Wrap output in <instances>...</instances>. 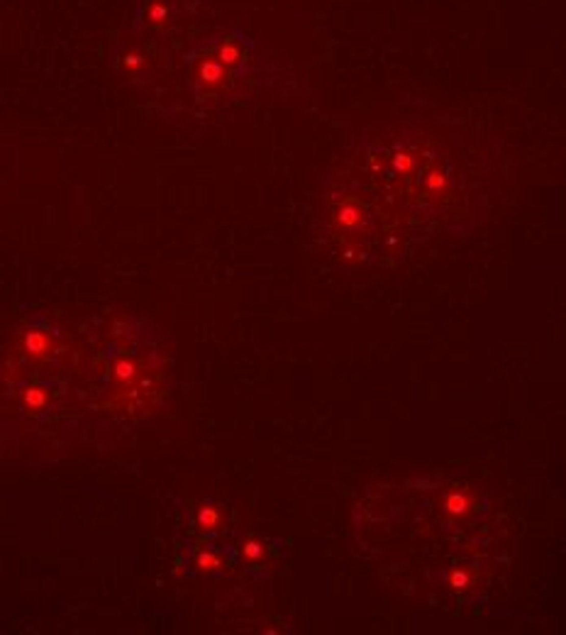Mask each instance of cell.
<instances>
[{
  "instance_id": "obj_9",
  "label": "cell",
  "mask_w": 566,
  "mask_h": 635,
  "mask_svg": "<svg viewBox=\"0 0 566 635\" xmlns=\"http://www.w3.org/2000/svg\"><path fill=\"white\" fill-rule=\"evenodd\" d=\"M198 567L200 569H217L220 567V557L215 552H203L198 557Z\"/></svg>"
},
{
  "instance_id": "obj_5",
  "label": "cell",
  "mask_w": 566,
  "mask_h": 635,
  "mask_svg": "<svg viewBox=\"0 0 566 635\" xmlns=\"http://www.w3.org/2000/svg\"><path fill=\"white\" fill-rule=\"evenodd\" d=\"M198 525L203 530H212L220 525V511L212 508V506H203L198 511Z\"/></svg>"
},
{
  "instance_id": "obj_12",
  "label": "cell",
  "mask_w": 566,
  "mask_h": 635,
  "mask_svg": "<svg viewBox=\"0 0 566 635\" xmlns=\"http://www.w3.org/2000/svg\"><path fill=\"white\" fill-rule=\"evenodd\" d=\"M464 581H466L464 574H454V584H464Z\"/></svg>"
},
{
  "instance_id": "obj_10",
  "label": "cell",
  "mask_w": 566,
  "mask_h": 635,
  "mask_svg": "<svg viewBox=\"0 0 566 635\" xmlns=\"http://www.w3.org/2000/svg\"><path fill=\"white\" fill-rule=\"evenodd\" d=\"M244 555L249 559H256V557H261V545L259 543H247V547H244Z\"/></svg>"
},
{
  "instance_id": "obj_4",
  "label": "cell",
  "mask_w": 566,
  "mask_h": 635,
  "mask_svg": "<svg viewBox=\"0 0 566 635\" xmlns=\"http://www.w3.org/2000/svg\"><path fill=\"white\" fill-rule=\"evenodd\" d=\"M166 20H168V8L164 3H159V0H152L149 8H146V22L152 25V27H164Z\"/></svg>"
},
{
  "instance_id": "obj_1",
  "label": "cell",
  "mask_w": 566,
  "mask_h": 635,
  "mask_svg": "<svg viewBox=\"0 0 566 635\" xmlns=\"http://www.w3.org/2000/svg\"><path fill=\"white\" fill-rule=\"evenodd\" d=\"M222 76H225V68H222V61H203L198 66V81L203 83V86H208V88H212V86H217L222 81Z\"/></svg>"
},
{
  "instance_id": "obj_6",
  "label": "cell",
  "mask_w": 566,
  "mask_h": 635,
  "mask_svg": "<svg viewBox=\"0 0 566 635\" xmlns=\"http://www.w3.org/2000/svg\"><path fill=\"white\" fill-rule=\"evenodd\" d=\"M444 506H447V511L449 513H454V515H459V513H464L469 508V499L464 496V493H449L447 499H444Z\"/></svg>"
},
{
  "instance_id": "obj_7",
  "label": "cell",
  "mask_w": 566,
  "mask_h": 635,
  "mask_svg": "<svg viewBox=\"0 0 566 635\" xmlns=\"http://www.w3.org/2000/svg\"><path fill=\"white\" fill-rule=\"evenodd\" d=\"M134 369L137 367H134L130 359H120V362L112 367V377H115L117 381H127V379H132L134 377Z\"/></svg>"
},
{
  "instance_id": "obj_3",
  "label": "cell",
  "mask_w": 566,
  "mask_h": 635,
  "mask_svg": "<svg viewBox=\"0 0 566 635\" xmlns=\"http://www.w3.org/2000/svg\"><path fill=\"white\" fill-rule=\"evenodd\" d=\"M46 403H49V393H46V389H42V386H30V389L24 391V406H27L30 411H42V408H46Z\"/></svg>"
},
{
  "instance_id": "obj_8",
  "label": "cell",
  "mask_w": 566,
  "mask_h": 635,
  "mask_svg": "<svg viewBox=\"0 0 566 635\" xmlns=\"http://www.w3.org/2000/svg\"><path fill=\"white\" fill-rule=\"evenodd\" d=\"M239 49L234 44H222V49H220V61L222 64H237L239 61Z\"/></svg>"
},
{
  "instance_id": "obj_2",
  "label": "cell",
  "mask_w": 566,
  "mask_h": 635,
  "mask_svg": "<svg viewBox=\"0 0 566 635\" xmlns=\"http://www.w3.org/2000/svg\"><path fill=\"white\" fill-rule=\"evenodd\" d=\"M24 349H27L30 355L44 357L46 352L52 349V340H49V335L42 333V330H30L27 337H24Z\"/></svg>"
},
{
  "instance_id": "obj_11",
  "label": "cell",
  "mask_w": 566,
  "mask_h": 635,
  "mask_svg": "<svg viewBox=\"0 0 566 635\" xmlns=\"http://www.w3.org/2000/svg\"><path fill=\"white\" fill-rule=\"evenodd\" d=\"M127 66H130V68H137V66H142V56H139V54L130 56V59H127Z\"/></svg>"
}]
</instances>
